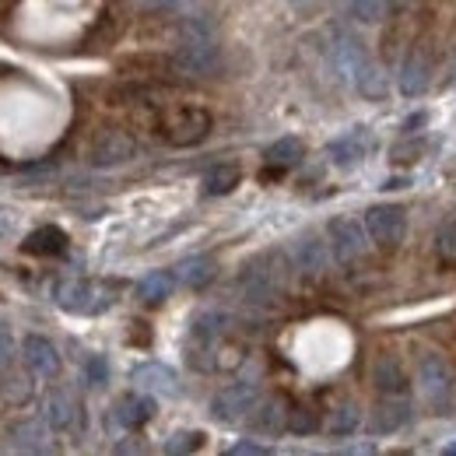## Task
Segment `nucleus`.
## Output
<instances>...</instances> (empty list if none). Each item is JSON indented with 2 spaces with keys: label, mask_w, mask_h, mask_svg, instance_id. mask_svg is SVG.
Masks as SVG:
<instances>
[{
  "label": "nucleus",
  "mask_w": 456,
  "mask_h": 456,
  "mask_svg": "<svg viewBox=\"0 0 456 456\" xmlns=\"http://www.w3.org/2000/svg\"><path fill=\"white\" fill-rule=\"evenodd\" d=\"M354 88H358V95H365V99H383L390 85H387L383 67H379L376 60H369V63L362 67V74L354 77Z\"/></svg>",
  "instance_id": "obj_29"
},
{
  "label": "nucleus",
  "mask_w": 456,
  "mask_h": 456,
  "mask_svg": "<svg viewBox=\"0 0 456 456\" xmlns=\"http://www.w3.org/2000/svg\"><path fill=\"white\" fill-rule=\"evenodd\" d=\"M225 313H204V316H197L193 320V344H200V347H215L218 338L225 334Z\"/></svg>",
  "instance_id": "obj_28"
},
{
  "label": "nucleus",
  "mask_w": 456,
  "mask_h": 456,
  "mask_svg": "<svg viewBox=\"0 0 456 456\" xmlns=\"http://www.w3.org/2000/svg\"><path fill=\"white\" fill-rule=\"evenodd\" d=\"M21 249H25L28 256H63V253H67V232L57 225L36 228V232L25 235Z\"/></svg>",
  "instance_id": "obj_18"
},
{
  "label": "nucleus",
  "mask_w": 456,
  "mask_h": 456,
  "mask_svg": "<svg viewBox=\"0 0 456 456\" xmlns=\"http://www.w3.org/2000/svg\"><path fill=\"white\" fill-rule=\"evenodd\" d=\"M88 383H92V387H106V383H110V365H106L102 354H92V358H88Z\"/></svg>",
  "instance_id": "obj_35"
},
{
  "label": "nucleus",
  "mask_w": 456,
  "mask_h": 456,
  "mask_svg": "<svg viewBox=\"0 0 456 456\" xmlns=\"http://www.w3.org/2000/svg\"><path fill=\"white\" fill-rule=\"evenodd\" d=\"M7 439L18 446V450H28V453H46L50 443H46V418H25V421H14L7 428Z\"/></svg>",
  "instance_id": "obj_19"
},
{
  "label": "nucleus",
  "mask_w": 456,
  "mask_h": 456,
  "mask_svg": "<svg viewBox=\"0 0 456 456\" xmlns=\"http://www.w3.org/2000/svg\"><path fill=\"white\" fill-rule=\"evenodd\" d=\"M411 421V407L407 403H379L372 411V421H369V432L372 436H390Z\"/></svg>",
  "instance_id": "obj_23"
},
{
  "label": "nucleus",
  "mask_w": 456,
  "mask_h": 456,
  "mask_svg": "<svg viewBox=\"0 0 456 456\" xmlns=\"http://www.w3.org/2000/svg\"><path fill=\"white\" fill-rule=\"evenodd\" d=\"M162 134L172 148H193L200 144L208 134H211V113L208 110H197V106H186V110H175L162 119Z\"/></svg>",
  "instance_id": "obj_4"
},
{
  "label": "nucleus",
  "mask_w": 456,
  "mask_h": 456,
  "mask_svg": "<svg viewBox=\"0 0 456 456\" xmlns=\"http://www.w3.org/2000/svg\"><path fill=\"white\" fill-rule=\"evenodd\" d=\"M0 169H4V162H0Z\"/></svg>",
  "instance_id": "obj_44"
},
{
  "label": "nucleus",
  "mask_w": 456,
  "mask_h": 456,
  "mask_svg": "<svg viewBox=\"0 0 456 456\" xmlns=\"http://www.w3.org/2000/svg\"><path fill=\"white\" fill-rule=\"evenodd\" d=\"M390 4H394V7H403V4H407V0H390Z\"/></svg>",
  "instance_id": "obj_43"
},
{
  "label": "nucleus",
  "mask_w": 456,
  "mask_h": 456,
  "mask_svg": "<svg viewBox=\"0 0 456 456\" xmlns=\"http://www.w3.org/2000/svg\"><path fill=\"white\" fill-rule=\"evenodd\" d=\"M362 425V407L358 403H338L334 411H330V418H327V432L330 436H354V428Z\"/></svg>",
  "instance_id": "obj_30"
},
{
  "label": "nucleus",
  "mask_w": 456,
  "mask_h": 456,
  "mask_svg": "<svg viewBox=\"0 0 456 456\" xmlns=\"http://www.w3.org/2000/svg\"><path fill=\"white\" fill-rule=\"evenodd\" d=\"M43 418L53 432H77L81 428V403L67 390H50L43 400Z\"/></svg>",
  "instance_id": "obj_12"
},
{
  "label": "nucleus",
  "mask_w": 456,
  "mask_h": 456,
  "mask_svg": "<svg viewBox=\"0 0 456 456\" xmlns=\"http://www.w3.org/2000/svg\"><path fill=\"white\" fill-rule=\"evenodd\" d=\"M418 379H421V390L428 400H446L453 394V365L436 351H428L418 362Z\"/></svg>",
  "instance_id": "obj_9"
},
{
  "label": "nucleus",
  "mask_w": 456,
  "mask_h": 456,
  "mask_svg": "<svg viewBox=\"0 0 456 456\" xmlns=\"http://www.w3.org/2000/svg\"><path fill=\"white\" fill-rule=\"evenodd\" d=\"M144 7H151V11H166V7H172V4H179V0H141Z\"/></svg>",
  "instance_id": "obj_41"
},
{
  "label": "nucleus",
  "mask_w": 456,
  "mask_h": 456,
  "mask_svg": "<svg viewBox=\"0 0 456 456\" xmlns=\"http://www.w3.org/2000/svg\"><path fill=\"white\" fill-rule=\"evenodd\" d=\"M302 155H305V148H302V141H298V137H281V141H274V144L264 151L267 175H278V172L295 169V166L302 162Z\"/></svg>",
  "instance_id": "obj_21"
},
{
  "label": "nucleus",
  "mask_w": 456,
  "mask_h": 456,
  "mask_svg": "<svg viewBox=\"0 0 456 456\" xmlns=\"http://www.w3.org/2000/svg\"><path fill=\"white\" fill-rule=\"evenodd\" d=\"M11 354H14V341H11V334L0 330V369L11 365Z\"/></svg>",
  "instance_id": "obj_38"
},
{
  "label": "nucleus",
  "mask_w": 456,
  "mask_h": 456,
  "mask_svg": "<svg viewBox=\"0 0 456 456\" xmlns=\"http://www.w3.org/2000/svg\"><path fill=\"white\" fill-rule=\"evenodd\" d=\"M436 256L443 264H456V218L443 222L436 232Z\"/></svg>",
  "instance_id": "obj_32"
},
{
  "label": "nucleus",
  "mask_w": 456,
  "mask_h": 456,
  "mask_svg": "<svg viewBox=\"0 0 456 456\" xmlns=\"http://www.w3.org/2000/svg\"><path fill=\"white\" fill-rule=\"evenodd\" d=\"M116 421L126 428V432H137L141 425H148L155 418V400L151 397H141V394H130L116 403Z\"/></svg>",
  "instance_id": "obj_20"
},
{
  "label": "nucleus",
  "mask_w": 456,
  "mask_h": 456,
  "mask_svg": "<svg viewBox=\"0 0 456 456\" xmlns=\"http://www.w3.org/2000/svg\"><path fill=\"white\" fill-rule=\"evenodd\" d=\"M425 123V113H418V116H411L407 123H403V134H418V126Z\"/></svg>",
  "instance_id": "obj_40"
},
{
  "label": "nucleus",
  "mask_w": 456,
  "mask_h": 456,
  "mask_svg": "<svg viewBox=\"0 0 456 456\" xmlns=\"http://www.w3.org/2000/svg\"><path fill=\"white\" fill-rule=\"evenodd\" d=\"M175 271H179V285L197 291V288H208L215 281V271H218V267H215L211 256H190V260H183Z\"/></svg>",
  "instance_id": "obj_24"
},
{
  "label": "nucleus",
  "mask_w": 456,
  "mask_h": 456,
  "mask_svg": "<svg viewBox=\"0 0 456 456\" xmlns=\"http://www.w3.org/2000/svg\"><path fill=\"white\" fill-rule=\"evenodd\" d=\"M428 74H432V67H428V57L421 53V50H411L403 63H400V92L407 95V99H418L425 88H428Z\"/></svg>",
  "instance_id": "obj_16"
},
{
  "label": "nucleus",
  "mask_w": 456,
  "mask_h": 456,
  "mask_svg": "<svg viewBox=\"0 0 456 456\" xmlns=\"http://www.w3.org/2000/svg\"><path fill=\"white\" fill-rule=\"evenodd\" d=\"M239 288H242L246 302H256V305L274 302V298L281 295V271H274V267L267 264V256H256V260H249V264L242 267Z\"/></svg>",
  "instance_id": "obj_6"
},
{
  "label": "nucleus",
  "mask_w": 456,
  "mask_h": 456,
  "mask_svg": "<svg viewBox=\"0 0 456 456\" xmlns=\"http://www.w3.org/2000/svg\"><path fill=\"white\" fill-rule=\"evenodd\" d=\"M137 155V141L130 137V130L123 126H106L92 137V148H88V162L95 169H113V166H123Z\"/></svg>",
  "instance_id": "obj_3"
},
{
  "label": "nucleus",
  "mask_w": 456,
  "mask_h": 456,
  "mask_svg": "<svg viewBox=\"0 0 456 456\" xmlns=\"http://www.w3.org/2000/svg\"><path fill=\"white\" fill-rule=\"evenodd\" d=\"M172 288H175V278H172L169 271H151L148 278H141V285H137V298H141V302H148V305H159V302H166V298H169Z\"/></svg>",
  "instance_id": "obj_27"
},
{
  "label": "nucleus",
  "mask_w": 456,
  "mask_h": 456,
  "mask_svg": "<svg viewBox=\"0 0 456 456\" xmlns=\"http://www.w3.org/2000/svg\"><path fill=\"white\" fill-rule=\"evenodd\" d=\"M0 397L7 400L11 407H21L32 400V379L25 372L14 369H0Z\"/></svg>",
  "instance_id": "obj_26"
},
{
  "label": "nucleus",
  "mask_w": 456,
  "mask_h": 456,
  "mask_svg": "<svg viewBox=\"0 0 456 456\" xmlns=\"http://www.w3.org/2000/svg\"><path fill=\"white\" fill-rule=\"evenodd\" d=\"M344 4H347V14L362 25H379L390 7V0H344Z\"/></svg>",
  "instance_id": "obj_31"
},
{
  "label": "nucleus",
  "mask_w": 456,
  "mask_h": 456,
  "mask_svg": "<svg viewBox=\"0 0 456 456\" xmlns=\"http://www.w3.org/2000/svg\"><path fill=\"white\" fill-rule=\"evenodd\" d=\"M239 179H242V169L235 162H218L215 169H208V175H204V193L208 197H225V193H232L239 186Z\"/></svg>",
  "instance_id": "obj_25"
},
{
  "label": "nucleus",
  "mask_w": 456,
  "mask_h": 456,
  "mask_svg": "<svg viewBox=\"0 0 456 456\" xmlns=\"http://www.w3.org/2000/svg\"><path fill=\"white\" fill-rule=\"evenodd\" d=\"M288 428H291L295 436H313V432L320 428V414H316L313 407H291V411H288Z\"/></svg>",
  "instance_id": "obj_33"
},
{
  "label": "nucleus",
  "mask_w": 456,
  "mask_h": 456,
  "mask_svg": "<svg viewBox=\"0 0 456 456\" xmlns=\"http://www.w3.org/2000/svg\"><path fill=\"white\" fill-rule=\"evenodd\" d=\"M53 302L67 313H102L113 305V288L85 278H60L53 285Z\"/></svg>",
  "instance_id": "obj_1"
},
{
  "label": "nucleus",
  "mask_w": 456,
  "mask_h": 456,
  "mask_svg": "<svg viewBox=\"0 0 456 456\" xmlns=\"http://www.w3.org/2000/svg\"><path fill=\"white\" fill-rule=\"evenodd\" d=\"M327 242H330L334 256L341 260L344 267L354 264V260H362L365 249H369V242H365V225H358L354 218H334V222L327 225Z\"/></svg>",
  "instance_id": "obj_7"
},
{
  "label": "nucleus",
  "mask_w": 456,
  "mask_h": 456,
  "mask_svg": "<svg viewBox=\"0 0 456 456\" xmlns=\"http://www.w3.org/2000/svg\"><path fill=\"white\" fill-rule=\"evenodd\" d=\"M204 446V432H175L169 443H166V453H193Z\"/></svg>",
  "instance_id": "obj_34"
},
{
  "label": "nucleus",
  "mask_w": 456,
  "mask_h": 456,
  "mask_svg": "<svg viewBox=\"0 0 456 456\" xmlns=\"http://www.w3.org/2000/svg\"><path fill=\"white\" fill-rule=\"evenodd\" d=\"M271 450L267 446H260V443H235L232 450H228V456H267Z\"/></svg>",
  "instance_id": "obj_36"
},
{
  "label": "nucleus",
  "mask_w": 456,
  "mask_h": 456,
  "mask_svg": "<svg viewBox=\"0 0 456 456\" xmlns=\"http://www.w3.org/2000/svg\"><path fill=\"white\" fill-rule=\"evenodd\" d=\"M372 383H376V390H379V394H387V397H400V394L411 387V376H407V369H403V362H400V358L383 354V358H376V365H372Z\"/></svg>",
  "instance_id": "obj_15"
},
{
  "label": "nucleus",
  "mask_w": 456,
  "mask_h": 456,
  "mask_svg": "<svg viewBox=\"0 0 456 456\" xmlns=\"http://www.w3.org/2000/svg\"><path fill=\"white\" fill-rule=\"evenodd\" d=\"M291 260L305 278H320L327 271V242L316 232H305L291 242Z\"/></svg>",
  "instance_id": "obj_13"
},
{
  "label": "nucleus",
  "mask_w": 456,
  "mask_h": 456,
  "mask_svg": "<svg viewBox=\"0 0 456 456\" xmlns=\"http://www.w3.org/2000/svg\"><path fill=\"white\" fill-rule=\"evenodd\" d=\"M288 400L285 397H271L264 400L260 407H256V418H253V428L260 432V436H278V432H285L288 428Z\"/></svg>",
  "instance_id": "obj_22"
},
{
  "label": "nucleus",
  "mask_w": 456,
  "mask_h": 456,
  "mask_svg": "<svg viewBox=\"0 0 456 456\" xmlns=\"http://www.w3.org/2000/svg\"><path fill=\"white\" fill-rule=\"evenodd\" d=\"M330 60H334V67H338V74H341L344 81L354 85V77L362 74V67L372 57H369V50H365V43H362L358 36L338 32V36H334V46H330Z\"/></svg>",
  "instance_id": "obj_11"
},
{
  "label": "nucleus",
  "mask_w": 456,
  "mask_h": 456,
  "mask_svg": "<svg viewBox=\"0 0 456 456\" xmlns=\"http://www.w3.org/2000/svg\"><path fill=\"white\" fill-rule=\"evenodd\" d=\"M327 155H330V162L341 166V169L358 166V162L369 155V134H365V130H351V134H344V137H338V141L327 144Z\"/></svg>",
  "instance_id": "obj_17"
},
{
  "label": "nucleus",
  "mask_w": 456,
  "mask_h": 456,
  "mask_svg": "<svg viewBox=\"0 0 456 456\" xmlns=\"http://www.w3.org/2000/svg\"><path fill=\"white\" fill-rule=\"evenodd\" d=\"M421 155V144H403V148H394V159L397 162H418Z\"/></svg>",
  "instance_id": "obj_37"
},
{
  "label": "nucleus",
  "mask_w": 456,
  "mask_h": 456,
  "mask_svg": "<svg viewBox=\"0 0 456 456\" xmlns=\"http://www.w3.org/2000/svg\"><path fill=\"white\" fill-rule=\"evenodd\" d=\"M443 453H446V456H456V443H453V446H446V450H443Z\"/></svg>",
  "instance_id": "obj_42"
},
{
  "label": "nucleus",
  "mask_w": 456,
  "mask_h": 456,
  "mask_svg": "<svg viewBox=\"0 0 456 456\" xmlns=\"http://www.w3.org/2000/svg\"><path fill=\"white\" fill-rule=\"evenodd\" d=\"M130 383H137V390L144 394H155V397H175L179 394V379L169 365H159V362H144L130 372Z\"/></svg>",
  "instance_id": "obj_14"
},
{
  "label": "nucleus",
  "mask_w": 456,
  "mask_h": 456,
  "mask_svg": "<svg viewBox=\"0 0 456 456\" xmlns=\"http://www.w3.org/2000/svg\"><path fill=\"white\" fill-rule=\"evenodd\" d=\"M11 228H14V211L0 204V235H4V232H11Z\"/></svg>",
  "instance_id": "obj_39"
},
{
  "label": "nucleus",
  "mask_w": 456,
  "mask_h": 456,
  "mask_svg": "<svg viewBox=\"0 0 456 456\" xmlns=\"http://www.w3.org/2000/svg\"><path fill=\"white\" fill-rule=\"evenodd\" d=\"M21 358H25L28 372L39 376V379H57L60 376V351L50 338L28 334V338L21 341Z\"/></svg>",
  "instance_id": "obj_10"
},
{
  "label": "nucleus",
  "mask_w": 456,
  "mask_h": 456,
  "mask_svg": "<svg viewBox=\"0 0 456 456\" xmlns=\"http://www.w3.org/2000/svg\"><path fill=\"white\" fill-rule=\"evenodd\" d=\"M169 67L175 74H186V77H208L211 70H218V46L211 36H186L175 53H172Z\"/></svg>",
  "instance_id": "obj_2"
},
{
  "label": "nucleus",
  "mask_w": 456,
  "mask_h": 456,
  "mask_svg": "<svg viewBox=\"0 0 456 456\" xmlns=\"http://www.w3.org/2000/svg\"><path fill=\"white\" fill-rule=\"evenodd\" d=\"M365 232L376 246L383 249H394L403 242V232H407V215L400 204H372L365 211Z\"/></svg>",
  "instance_id": "obj_5"
},
{
  "label": "nucleus",
  "mask_w": 456,
  "mask_h": 456,
  "mask_svg": "<svg viewBox=\"0 0 456 456\" xmlns=\"http://www.w3.org/2000/svg\"><path fill=\"white\" fill-rule=\"evenodd\" d=\"M256 403H260V394H256V387H249V383H232L225 390H218L215 400H211V414L218 418V421H242V418H249V411H256Z\"/></svg>",
  "instance_id": "obj_8"
}]
</instances>
